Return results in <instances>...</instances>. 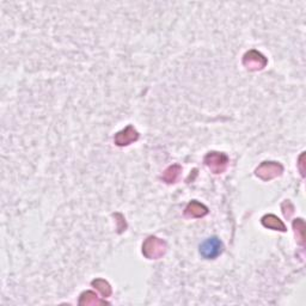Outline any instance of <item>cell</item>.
<instances>
[{
    "mask_svg": "<svg viewBox=\"0 0 306 306\" xmlns=\"http://www.w3.org/2000/svg\"><path fill=\"white\" fill-rule=\"evenodd\" d=\"M80 305H98V304H104L103 300H98L97 296L93 292H85L82 294L79 300Z\"/></svg>",
    "mask_w": 306,
    "mask_h": 306,
    "instance_id": "30bf717a",
    "label": "cell"
},
{
    "mask_svg": "<svg viewBox=\"0 0 306 306\" xmlns=\"http://www.w3.org/2000/svg\"><path fill=\"white\" fill-rule=\"evenodd\" d=\"M205 164L214 174H223L227 169L228 157L223 152H209L205 157Z\"/></svg>",
    "mask_w": 306,
    "mask_h": 306,
    "instance_id": "3957f363",
    "label": "cell"
},
{
    "mask_svg": "<svg viewBox=\"0 0 306 306\" xmlns=\"http://www.w3.org/2000/svg\"><path fill=\"white\" fill-rule=\"evenodd\" d=\"M262 224H263V226L272 228V230H275V231H281V232L286 231L285 224H283L278 217L274 216V214H268V216H264L263 218H262Z\"/></svg>",
    "mask_w": 306,
    "mask_h": 306,
    "instance_id": "ba28073f",
    "label": "cell"
},
{
    "mask_svg": "<svg viewBox=\"0 0 306 306\" xmlns=\"http://www.w3.org/2000/svg\"><path fill=\"white\" fill-rule=\"evenodd\" d=\"M223 249V243L218 237H209L200 245V254L206 260H214V258L221 255Z\"/></svg>",
    "mask_w": 306,
    "mask_h": 306,
    "instance_id": "7a4b0ae2",
    "label": "cell"
},
{
    "mask_svg": "<svg viewBox=\"0 0 306 306\" xmlns=\"http://www.w3.org/2000/svg\"><path fill=\"white\" fill-rule=\"evenodd\" d=\"M293 227L296 232L299 233V237H297L298 243L304 245V221L303 219H296L293 223Z\"/></svg>",
    "mask_w": 306,
    "mask_h": 306,
    "instance_id": "7c38bea8",
    "label": "cell"
},
{
    "mask_svg": "<svg viewBox=\"0 0 306 306\" xmlns=\"http://www.w3.org/2000/svg\"><path fill=\"white\" fill-rule=\"evenodd\" d=\"M92 286L96 287V289L100 291L103 297H109L111 294V287L109 283L103 279H97L92 281Z\"/></svg>",
    "mask_w": 306,
    "mask_h": 306,
    "instance_id": "8fae6325",
    "label": "cell"
},
{
    "mask_svg": "<svg viewBox=\"0 0 306 306\" xmlns=\"http://www.w3.org/2000/svg\"><path fill=\"white\" fill-rule=\"evenodd\" d=\"M207 213H208V208L202 203L195 201V200L189 203L184 211V216L187 218H202Z\"/></svg>",
    "mask_w": 306,
    "mask_h": 306,
    "instance_id": "52a82bcc",
    "label": "cell"
},
{
    "mask_svg": "<svg viewBox=\"0 0 306 306\" xmlns=\"http://www.w3.org/2000/svg\"><path fill=\"white\" fill-rule=\"evenodd\" d=\"M138 139H139V133L137 132V129L133 126H128L127 128L116 134L114 141L118 146H128Z\"/></svg>",
    "mask_w": 306,
    "mask_h": 306,
    "instance_id": "8992f818",
    "label": "cell"
},
{
    "mask_svg": "<svg viewBox=\"0 0 306 306\" xmlns=\"http://www.w3.org/2000/svg\"><path fill=\"white\" fill-rule=\"evenodd\" d=\"M282 171L283 167L281 164L275 162H264L256 169V175L261 180L271 181L273 178L280 176Z\"/></svg>",
    "mask_w": 306,
    "mask_h": 306,
    "instance_id": "277c9868",
    "label": "cell"
},
{
    "mask_svg": "<svg viewBox=\"0 0 306 306\" xmlns=\"http://www.w3.org/2000/svg\"><path fill=\"white\" fill-rule=\"evenodd\" d=\"M181 166L180 165H173L170 167H167L165 170V173L163 174L162 178L166 183H176L178 176L181 174Z\"/></svg>",
    "mask_w": 306,
    "mask_h": 306,
    "instance_id": "9c48e42d",
    "label": "cell"
},
{
    "mask_svg": "<svg viewBox=\"0 0 306 306\" xmlns=\"http://www.w3.org/2000/svg\"><path fill=\"white\" fill-rule=\"evenodd\" d=\"M166 244L157 237H148L143 244V254L150 260H158L165 254Z\"/></svg>",
    "mask_w": 306,
    "mask_h": 306,
    "instance_id": "6da1fadb",
    "label": "cell"
},
{
    "mask_svg": "<svg viewBox=\"0 0 306 306\" xmlns=\"http://www.w3.org/2000/svg\"><path fill=\"white\" fill-rule=\"evenodd\" d=\"M243 64L247 70L258 71L265 67L267 59H265L261 53L256 52V50H250V52H247L245 55H244Z\"/></svg>",
    "mask_w": 306,
    "mask_h": 306,
    "instance_id": "5b68a950",
    "label": "cell"
}]
</instances>
